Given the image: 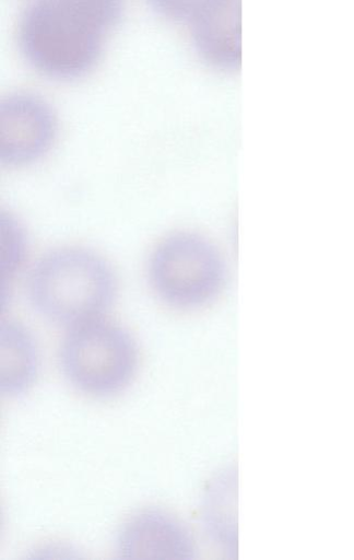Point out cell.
Segmentation results:
<instances>
[{
	"instance_id": "3",
	"label": "cell",
	"mask_w": 354,
	"mask_h": 560,
	"mask_svg": "<svg viewBox=\"0 0 354 560\" xmlns=\"http://www.w3.org/2000/svg\"><path fill=\"white\" fill-rule=\"evenodd\" d=\"M66 378L78 389L108 396L132 381L138 368V348L121 326L103 317L71 326L59 350Z\"/></svg>"
},
{
	"instance_id": "10",
	"label": "cell",
	"mask_w": 354,
	"mask_h": 560,
	"mask_svg": "<svg viewBox=\"0 0 354 560\" xmlns=\"http://www.w3.org/2000/svg\"><path fill=\"white\" fill-rule=\"evenodd\" d=\"M162 16L189 25L226 0H149Z\"/></svg>"
},
{
	"instance_id": "2",
	"label": "cell",
	"mask_w": 354,
	"mask_h": 560,
	"mask_svg": "<svg viewBox=\"0 0 354 560\" xmlns=\"http://www.w3.org/2000/svg\"><path fill=\"white\" fill-rule=\"evenodd\" d=\"M116 295V279L97 254L60 248L40 258L28 279L33 306L46 318L69 327L102 317Z\"/></svg>"
},
{
	"instance_id": "5",
	"label": "cell",
	"mask_w": 354,
	"mask_h": 560,
	"mask_svg": "<svg viewBox=\"0 0 354 560\" xmlns=\"http://www.w3.org/2000/svg\"><path fill=\"white\" fill-rule=\"evenodd\" d=\"M57 131L52 108L40 97L15 93L0 106V160L19 166L40 159L51 148Z\"/></svg>"
},
{
	"instance_id": "7",
	"label": "cell",
	"mask_w": 354,
	"mask_h": 560,
	"mask_svg": "<svg viewBox=\"0 0 354 560\" xmlns=\"http://www.w3.org/2000/svg\"><path fill=\"white\" fill-rule=\"evenodd\" d=\"M192 43L212 67L233 71L241 62L240 0H226L190 25Z\"/></svg>"
},
{
	"instance_id": "8",
	"label": "cell",
	"mask_w": 354,
	"mask_h": 560,
	"mask_svg": "<svg viewBox=\"0 0 354 560\" xmlns=\"http://www.w3.org/2000/svg\"><path fill=\"white\" fill-rule=\"evenodd\" d=\"M38 368L36 345L15 322L1 324V392L17 395L35 381Z\"/></svg>"
},
{
	"instance_id": "4",
	"label": "cell",
	"mask_w": 354,
	"mask_h": 560,
	"mask_svg": "<svg viewBox=\"0 0 354 560\" xmlns=\"http://www.w3.org/2000/svg\"><path fill=\"white\" fill-rule=\"evenodd\" d=\"M225 275L219 249L208 238L191 232L163 238L149 261L153 290L164 302L179 308H194L213 300Z\"/></svg>"
},
{
	"instance_id": "1",
	"label": "cell",
	"mask_w": 354,
	"mask_h": 560,
	"mask_svg": "<svg viewBox=\"0 0 354 560\" xmlns=\"http://www.w3.org/2000/svg\"><path fill=\"white\" fill-rule=\"evenodd\" d=\"M122 12L123 0H38L21 19V50L44 75L81 78L96 65Z\"/></svg>"
},
{
	"instance_id": "9",
	"label": "cell",
	"mask_w": 354,
	"mask_h": 560,
	"mask_svg": "<svg viewBox=\"0 0 354 560\" xmlns=\"http://www.w3.org/2000/svg\"><path fill=\"white\" fill-rule=\"evenodd\" d=\"M1 277L2 298L26 255V234L21 223L11 214L1 213Z\"/></svg>"
},
{
	"instance_id": "6",
	"label": "cell",
	"mask_w": 354,
	"mask_h": 560,
	"mask_svg": "<svg viewBox=\"0 0 354 560\" xmlns=\"http://www.w3.org/2000/svg\"><path fill=\"white\" fill-rule=\"evenodd\" d=\"M122 558L191 559L196 546L187 526L161 510H145L129 518L118 535Z\"/></svg>"
}]
</instances>
